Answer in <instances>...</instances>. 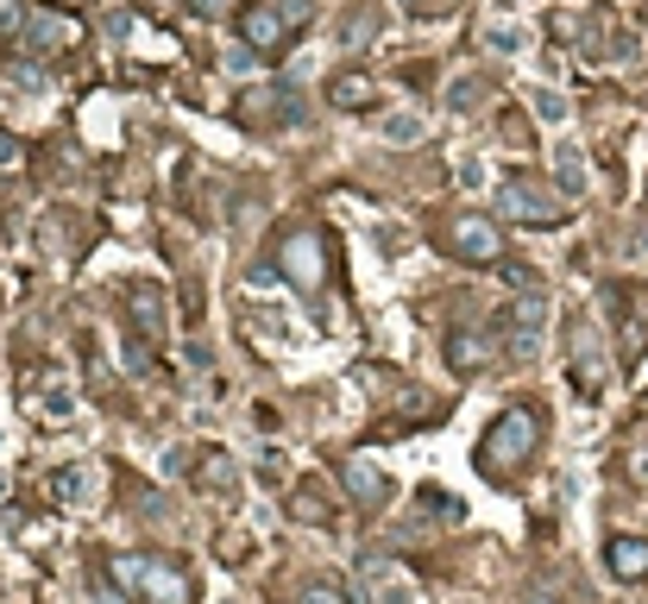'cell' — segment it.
<instances>
[{
  "label": "cell",
  "mask_w": 648,
  "mask_h": 604,
  "mask_svg": "<svg viewBox=\"0 0 648 604\" xmlns=\"http://www.w3.org/2000/svg\"><path fill=\"white\" fill-rule=\"evenodd\" d=\"M535 448H542V416L529 403H511V410L492 416V429L479 434V472L504 485V479H516L535 460Z\"/></svg>",
  "instance_id": "obj_1"
},
{
  "label": "cell",
  "mask_w": 648,
  "mask_h": 604,
  "mask_svg": "<svg viewBox=\"0 0 648 604\" xmlns=\"http://www.w3.org/2000/svg\"><path fill=\"white\" fill-rule=\"evenodd\" d=\"M107 580L120 592H138V598L152 604H189V573L171 561H157V554H114L107 561Z\"/></svg>",
  "instance_id": "obj_2"
},
{
  "label": "cell",
  "mask_w": 648,
  "mask_h": 604,
  "mask_svg": "<svg viewBox=\"0 0 648 604\" xmlns=\"http://www.w3.org/2000/svg\"><path fill=\"white\" fill-rule=\"evenodd\" d=\"M309 20H315V0H246L239 7V39L253 51H284Z\"/></svg>",
  "instance_id": "obj_3"
},
{
  "label": "cell",
  "mask_w": 648,
  "mask_h": 604,
  "mask_svg": "<svg viewBox=\"0 0 648 604\" xmlns=\"http://www.w3.org/2000/svg\"><path fill=\"white\" fill-rule=\"evenodd\" d=\"M497 202H504V215H511L516 227H560L567 208H573L567 190H554V183H542V176H504Z\"/></svg>",
  "instance_id": "obj_4"
},
{
  "label": "cell",
  "mask_w": 648,
  "mask_h": 604,
  "mask_svg": "<svg viewBox=\"0 0 648 604\" xmlns=\"http://www.w3.org/2000/svg\"><path fill=\"white\" fill-rule=\"evenodd\" d=\"M76 44H82V20L76 13H58V7H32V13H25V51L63 58V51H76Z\"/></svg>",
  "instance_id": "obj_5"
},
{
  "label": "cell",
  "mask_w": 648,
  "mask_h": 604,
  "mask_svg": "<svg viewBox=\"0 0 648 604\" xmlns=\"http://www.w3.org/2000/svg\"><path fill=\"white\" fill-rule=\"evenodd\" d=\"M328 246H321V234L315 227H302V234H290L284 246H277V272L290 277L296 290H321V277H328Z\"/></svg>",
  "instance_id": "obj_6"
},
{
  "label": "cell",
  "mask_w": 648,
  "mask_h": 604,
  "mask_svg": "<svg viewBox=\"0 0 648 604\" xmlns=\"http://www.w3.org/2000/svg\"><path fill=\"white\" fill-rule=\"evenodd\" d=\"M359 592H366V604H415V580L397 561H384V554L359 561Z\"/></svg>",
  "instance_id": "obj_7"
},
{
  "label": "cell",
  "mask_w": 648,
  "mask_h": 604,
  "mask_svg": "<svg viewBox=\"0 0 648 604\" xmlns=\"http://www.w3.org/2000/svg\"><path fill=\"white\" fill-rule=\"evenodd\" d=\"M453 253L466 265H504V234L492 215H460L453 221Z\"/></svg>",
  "instance_id": "obj_8"
},
{
  "label": "cell",
  "mask_w": 648,
  "mask_h": 604,
  "mask_svg": "<svg viewBox=\"0 0 648 604\" xmlns=\"http://www.w3.org/2000/svg\"><path fill=\"white\" fill-rule=\"evenodd\" d=\"M542 321H548V303L535 290H523L511 303V340H504V347H511L516 359H535V352H542Z\"/></svg>",
  "instance_id": "obj_9"
},
{
  "label": "cell",
  "mask_w": 648,
  "mask_h": 604,
  "mask_svg": "<svg viewBox=\"0 0 648 604\" xmlns=\"http://www.w3.org/2000/svg\"><path fill=\"white\" fill-rule=\"evenodd\" d=\"M340 485H347V498L366 504V510L391 504V479H384V467H372L366 453H347V460H340Z\"/></svg>",
  "instance_id": "obj_10"
},
{
  "label": "cell",
  "mask_w": 648,
  "mask_h": 604,
  "mask_svg": "<svg viewBox=\"0 0 648 604\" xmlns=\"http://www.w3.org/2000/svg\"><path fill=\"white\" fill-rule=\"evenodd\" d=\"M605 573L617 585H642L648 580V542L642 535H610L605 542Z\"/></svg>",
  "instance_id": "obj_11"
},
{
  "label": "cell",
  "mask_w": 648,
  "mask_h": 604,
  "mask_svg": "<svg viewBox=\"0 0 648 604\" xmlns=\"http://www.w3.org/2000/svg\"><path fill=\"white\" fill-rule=\"evenodd\" d=\"M126 328L152 347V340H164V296L152 290V284H133L126 290Z\"/></svg>",
  "instance_id": "obj_12"
},
{
  "label": "cell",
  "mask_w": 648,
  "mask_h": 604,
  "mask_svg": "<svg viewBox=\"0 0 648 604\" xmlns=\"http://www.w3.org/2000/svg\"><path fill=\"white\" fill-rule=\"evenodd\" d=\"M448 366L453 371H485V366H492V334H485V328H460L448 340Z\"/></svg>",
  "instance_id": "obj_13"
},
{
  "label": "cell",
  "mask_w": 648,
  "mask_h": 604,
  "mask_svg": "<svg viewBox=\"0 0 648 604\" xmlns=\"http://www.w3.org/2000/svg\"><path fill=\"white\" fill-rule=\"evenodd\" d=\"M598 371H605V359H598V334L592 328H573V378H579V390H598Z\"/></svg>",
  "instance_id": "obj_14"
},
{
  "label": "cell",
  "mask_w": 648,
  "mask_h": 604,
  "mask_svg": "<svg viewBox=\"0 0 648 604\" xmlns=\"http://www.w3.org/2000/svg\"><path fill=\"white\" fill-rule=\"evenodd\" d=\"M290 516H296V523H328V516H335V510H328V491L315 485V479H309V485H296Z\"/></svg>",
  "instance_id": "obj_15"
},
{
  "label": "cell",
  "mask_w": 648,
  "mask_h": 604,
  "mask_svg": "<svg viewBox=\"0 0 648 604\" xmlns=\"http://www.w3.org/2000/svg\"><path fill=\"white\" fill-rule=\"evenodd\" d=\"M554 176H560V190L567 195L586 190V157H579V145H560V152H554Z\"/></svg>",
  "instance_id": "obj_16"
},
{
  "label": "cell",
  "mask_w": 648,
  "mask_h": 604,
  "mask_svg": "<svg viewBox=\"0 0 648 604\" xmlns=\"http://www.w3.org/2000/svg\"><path fill=\"white\" fill-rule=\"evenodd\" d=\"M82 491H89V472H82V467L51 472V498H58V504H82Z\"/></svg>",
  "instance_id": "obj_17"
},
{
  "label": "cell",
  "mask_w": 648,
  "mask_h": 604,
  "mask_svg": "<svg viewBox=\"0 0 648 604\" xmlns=\"http://www.w3.org/2000/svg\"><path fill=\"white\" fill-rule=\"evenodd\" d=\"M328 101H335V108H366V101H372V82H359V76H340L335 89H328Z\"/></svg>",
  "instance_id": "obj_18"
},
{
  "label": "cell",
  "mask_w": 648,
  "mask_h": 604,
  "mask_svg": "<svg viewBox=\"0 0 648 604\" xmlns=\"http://www.w3.org/2000/svg\"><path fill=\"white\" fill-rule=\"evenodd\" d=\"M296 604H353V598H347V592H340L335 580H309V585H302V598H296Z\"/></svg>",
  "instance_id": "obj_19"
},
{
  "label": "cell",
  "mask_w": 648,
  "mask_h": 604,
  "mask_svg": "<svg viewBox=\"0 0 648 604\" xmlns=\"http://www.w3.org/2000/svg\"><path fill=\"white\" fill-rule=\"evenodd\" d=\"M202 485H234V460H227V453H208V460H202Z\"/></svg>",
  "instance_id": "obj_20"
},
{
  "label": "cell",
  "mask_w": 648,
  "mask_h": 604,
  "mask_svg": "<svg viewBox=\"0 0 648 604\" xmlns=\"http://www.w3.org/2000/svg\"><path fill=\"white\" fill-rule=\"evenodd\" d=\"M485 44L492 51H523V32L516 25H485Z\"/></svg>",
  "instance_id": "obj_21"
},
{
  "label": "cell",
  "mask_w": 648,
  "mask_h": 604,
  "mask_svg": "<svg viewBox=\"0 0 648 604\" xmlns=\"http://www.w3.org/2000/svg\"><path fill=\"white\" fill-rule=\"evenodd\" d=\"M403 7H410V13H422V20H448L460 0H403Z\"/></svg>",
  "instance_id": "obj_22"
},
{
  "label": "cell",
  "mask_w": 648,
  "mask_h": 604,
  "mask_svg": "<svg viewBox=\"0 0 648 604\" xmlns=\"http://www.w3.org/2000/svg\"><path fill=\"white\" fill-rule=\"evenodd\" d=\"M25 13H32V7H20V0H0V32H13V25L25 32Z\"/></svg>",
  "instance_id": "obj_23"
},
{
  "label": "cell",
  "mask_w": 648,
  "mask_h": 604,
  "mask_svg": "<svg viewBox=\"0 0 648 604\" xmlns=\"http://www.w3.org/2000/svg\"><path fill=\"white\" fill-rule=\"evenodd\" d=\"M529 108H535V120H560V101L554 95H529Z\"/></svg>",
  "instance_id": "obj_24"
},
{
  "label": "cell",
  "mask_w": 648,
  "mask_h": 604,
  "mask_svg": "<svg viewBox=\"0 0 648 604\" xmlns=\"http://www.w3.org/2000/svg\"><path fill=\"white\" fill-rule=\"evenodd\" d=\"M347 39H353V44L372 39V20H366V13H353V20H347Z\"/></svg>",
  "instance_id": "obj_25"
},
{
  "label": "cell",
  "mask_w": 648,
  "mask_h": 604,
  "mask_svg": "<svg viewBox=\"0 0 648 604\" xmlns=\"http://www.w3.org/2000/svg\"><path fill=\"white\" fill-rule=\"evenodd\" d=\"M0 164H20V145H13L7 133H0Z\"/></svg>",
  "instance_id": "obj_26"
},
{
  "label": "cell",
  "mask_w": 648,
  "mask_h": 604,
  "mask_svg": "<svg viewBox=\"0 0 648 604\" xmlns=\"http://www.w3.org/2000/svg\"><path fill=\"white\" fill-rule=\"evenodd\" d=\"M95 604H126V598H120V585H114V592H107V585H101V592H95Z\"/></svg>",
  "instance_id": "obj_27"
},
{
  "label": "cell",
  "mask_w": 648,
  "mask_h": 604,
  "mask_svg": "<svg viewBox=\"0 0 648 604\" xmlns=\"http://www.w3.org/2000/svg\"><path fill=\"white\" fill-rule=\"evenodd\" d=\"M189 7H196V13H220V7H227V0H189Z\"/></svg>",
  "instance_id": "obj_28"
}]
</instances>
